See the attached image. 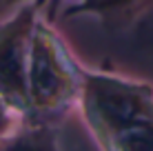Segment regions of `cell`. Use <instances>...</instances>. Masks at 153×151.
Returning <instances> with one entry per match:
<instances>
[{
    "label": "cell",
    "instance_id": "obj_5",
    "mask_svg": "<svg viewBox=\"0 0 153 151\" xmlns=\"http://www.w3.org/2000/svg\"><path fill=\"white\" fill-rule=\"evenodd\" d=\"M18 127H20V116L0 98V142H7L18 131Z\"/></svg>",
    "mask_w": 153,
    "mask_h": 151
},
{
    "label": "cell",
    "instance_id": "obj_6",
    "mask_svg": "<svg viewBox=\"0 0 153 151\" xmlns=\"http://www.w3.org/2000/svg\"><path fill=\"white\" fill-rule=\"evenodd\" d=\"M4 2H7V4H20V2H36V4H40V7L45 9L47 4H49V0H4Z\"/></svg>",
    "mask_w": 153,
    "mask_h": 151
},
{
    "label": "cell",
    "instance_id": "obj_7",
    "mask_svg": "<svg viewBox=\"0 0 153 151\" xmlns=\"http://www.w3.org/2000/svg\"><path fill=\"white\" fill-rule=\"evenodd\" d=\"M49 2H51V0H49Z\"/></svg>",
    "mask_w": 153,
    "mask_h": 151
},
{
    "label": "cell",
    "instance_id": "obj_4",
    "mask_svg": "<svg viewBox=\"0 0 153 151\" xmlns=\"http://www.w3.org/2000/svg\"><path fill=\"white\" fill-rule=\"evenodd\" d=\"M133 0H51L45 7L47 20L56 18H71V16H82V13H109L120 7H126Z\"/></svg>",
    "mask_w": 153,
    "mask_h": 151
},
{
    "label": "cell",
    "instance_id": "obj_1",
    "mask_svg": "<svg viewBox=\"0 0 153 151\" xmlns=\"http://www.w3.org/2000/svg\"><path fill=\"white\" fill-rule=\"evenodd\" d=\"M84 71L51 22L40 16L27 69L29 107L13 136H27L33 142L53 140L56 127L65 122L73 107H80Z\"/></svg>",
    "mask_w": 153,
    "mask_h": 151
},
{
    "label": "cell",
    "instance_id": "obj_2",
    "mask_svg": "<svg viewBox=\"0 0 153 151\" xmlns=\"http://www.w3.org/2000/svg\"><path fill=\"white\" fill-rule=\"evenodd\" d=\"M80 111L107 151H153V87L104 71H84Z\"/></svg>",
    "mask_w": 153,
    "mask_h": 151
},
{
    "label": "cell",
    "instance_id": "obj_3",
    "mask_svg": "<svg viewBox=\"0 0 153 151\" xmlns=\"http://www.w3.org/2000/svg\"><path fill=\"white\" fill-rule=\"evenodd\" d=\"M42 7L36 2H20L9 18L0 20V98L25 118L27 100V69L31 58L36 22Z\"/></svg>",
    "mask_w": 153,
    "mask_h": 151
}]
</instances>
